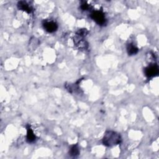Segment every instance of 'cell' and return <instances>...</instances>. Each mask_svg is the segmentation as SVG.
Instances as JSON below:
<instances>
[{
	"instance_id": "obj_9",
	"label": "cell",
	"mask_w": 159,
	"mask_h": 159,
	"mask_svg": "<svg viewBox=\"0 0 159 159\" xmlns=\"http://www.w3.org/2000/svg\"><path fill=\"white\" fill-rule=\"evenodd\" d=\"M80 154V150L77 145H73L69 151V155L73 157H76Z\"/></svg>"
},
{
	"instance_id": "obj_5",
	"label": "cell",
	"mask_w": 159,
	"mask_h": 159,
	"mask_svg": "<svg viewBox=\"0 0 159 159\" xmlns=\"http://www.w3.org/2000/svg\"><path fill=\"white\" fill-rule=\"evenodd\" d=\"M77 37L75 38L74 39V43L76 44V45L80 49H86L88 47L87 42L83 39V37H80L77 35Z\"/></svg>"
},
{
	"instance_id": "obj_3",
	"label": "cell",
	"mask_w": 159,
	"mask_h": 159,
	"mask_svg": "<svg viewBox=\"0 0 159 159\" xmlns=\"http://www.w3.org/2000/svg\"><path fill=\"white\" fill-rule=\"evenodd\" d=\"M158 71H159V69L157 64L150 65L147 67H146L144 70L145 76L148 78L157 76L158 74Z\"/></svg>"
},
{
	"instance_id": "obj_11",
	"label": "cell",
	"mask_w": 159,
	"mask_h": 159,
	"mask_svg": "<svg viewBox=\"0 0 159 159\" xmlns=\"http://www.w3.org/2000/svg\"><path fill=\"white\" fill-rule=\"evenodd\" d=\"M89 8V6L86 2H83L81 5V9L83 11H86Z\"/></svg>"
},
{
	"instance_id": "obj_2",
	"label": "cell",
	"mask_w": 159,
	"mask_h": 159,
	"mask_svg": "<svg viewBox=\"0 0 159 159\" xmlns=\"http://www.w3.org/2000/svg\"><path fill=\"white\" fill-rule=\"evenodd\" d=\"M91 18L99 25H104L106 23V19L105 15L101 11H94L91 14Z\"/></svg>"
},
{
	"instance_id": "obj_6",
	"label": "cell",
	"mask_w": 159,
	"mask_h": 159,
	"mask_svg": "<svg viewBox=\"0 0 159 159\" xmlns=\"http://www.w3.org/2000/svg\"><path fill=\"white\" fill-rule=\"evenodd\" d=\"M17 7L19 9L22 10L23 11H25L27 13H30L32 11V7L26 1H19L17 3Z\"/></svg>"
},
{
	"instance_id": "obj_10",
	"label": "cell",
	"mask_w": 159,
	"mask_h": 159,
	"mask_svg": "<svg viewBox=\"0 0 159 159\" xmlns=\"http://www.w3.org/2000/svg\"><path fill=\"white\" fill-rule=\"evenodd\" d=\"M87 34H88V31H87L86 29H84L78 30V32H76V35H77L80 36V37H83L86 36Z\"/></svg>"
},
{
	"instance_id": "obj_1",
	"label": "cell",
	"mask_w": 159,
	"mask_h": 159,
	"mask_svg": "<svg viewBox=\"0 0 159 159\" xmlns=\"http://www.w3.org/2000/svg\"><path fill=\"white\" fill-rule=\"evenodd\" d=\"M122 141L120 135L112 130L105 132L102 138V143L107 147H112L119 144Z\"/></svg>"
},
{
	"instance_id": "obj_4",
	"label": "cell",
	"mask_w": 159,
	"mask_h": 159,
	"mask_svg": "<svg viewBox=\"0 0 159 159\" xmlns=\"http://www.w3.org/2000/svg\"><path fill=\"white\" fill-rule=\"evenodd\" d=\"M43 26L44 29L49 32V33H52L55 32L57 29H58V25L57 24L52 20H45L43 23Z\"/></svg>"
},
{
	"instance_id": "obj_8",
	"label": "cell",
	"mask_w": 159,
	"mask_h": 159,
	"mask_svg": "<svg viewBox=\"0 0 159 159\" xmlns=\"http://www.w3.org/2000/svg\"><path fill=\"white\" fill-rule=\"evenodd\" d=\"M127 51L129 55H134L138 52L139 50L138 48L134 44L130 43L127 44Z\"/></svg>"
},
{
	"instance_id": "obj_7",
	"label": "cell",
	"mask_w": 159,
	"mask_h": 159,
	"mask_svg": "<svg viewBox=\"0 0 159 159\" xmlns=\"http://www.w3.org/2000/svg\"><path fill=\"white\" fill-rule=\"evenodd\" d=\"M26 140L27 142L29 143H32L34 142L35 140L36 137L31 129L30 126L29 125H27V136H26Z\"/></svg>"
}]
</instances>
